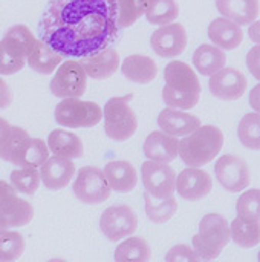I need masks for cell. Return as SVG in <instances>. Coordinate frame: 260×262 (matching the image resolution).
<instances>
[{
	"label": "cell",
	"instance_id": "6da1fadb",
	"mask_svg": "<svg viewBox=\"0 0 260 262\" xmlns=\"http://www.w3.org/2000/svg\"><path fill=\"white\" fill-rule=\"evenodd\" d=\"M116 0H49L41 15L40 40L61 55L81 58L120 37Z\"/></svg>",
	"mask_w": 260,
	"mask_h": 262
},
{
	"label": "cell",
	"instance_id": "7a4b0ae2",
	"mask_svg": "<svg viewBox=\"0 0 260 262\" xmlns=\"http://www.w3.org/2000/svg\"><path fill=\"white\" fill-rule=\"evenodd\" d=\"M164 80L162 100L167 107L188 111L199 103L202 88L196 72L185 61H170L164 69Z\"/></svg>",
	"mask_w": 260,
	"mask_h": 262
},
{
	"label": "cell",
	"instance_id": "3957f363",
	"mask_svg": "<svg viewBox=\"0 0 260 262\" xmlns=\"http://www.w3.org/2000/svg\"><path fill=\"white\" fill-rule=\"evenodd\" d=\"M222 146V130L211 124H201L179 141L178 155L188 167H202L216 158Z\"/></svg>",
	"mask_w": 260,
	"mask_h": 262
},
{
	"label": "cell",
	"instance_id": "277c9868",
	"mask_svg": "<svg viewBox=\"0 0 260 262\" xmlns=\"http://www.w3.org/2000/svg\"><path fill=\"white\" fill-rule=\"evenodd\" d=\"M231 241L230 224L219 213H208L199 223V233L193 236V250L199 261H213Z\"/></svg>",
	"mask_w": 260,
	"mask_h": 262
},
{
	"label": "cell",
	"instance_id": "5b68a950",
	"mask_svg": "<svg viewBox=\"0 0 260 262\" xmlns=\"http://www.w3.org/2000/svg\"><path fill=\"white\" fill-rule=\"evenodd\" d=\"M35 37L26 25L11 26L0 40V75L20 72L34 46Z\"/></svg>",
	"mask_w": 260,
	"mask_h": 262
},
{
	"label": "cell",
	"instance_id": "8992f818",
	"mask_svg": "<svg viewBox=\"0 0 260 262\" xmlns=\"http://www.w3.org/2000/svg\"><path fill=\"white\" fill-rule=\"evenodd\" d=\"M133 94H127L123 97H112L104 109V130L110 140L115 141H126L135 135L138 129V118L135 111L130 107V101Z\"/></svg>",
	"mask_w": 260,
	"mask_h": 262
},
{
	"label": "cell",
	"instance_id": "52a82bcc",
	"mask_svg": "<svg viewBox=\"0 0 260 262\" xmlns=\"http://www.w3.org/2000/svg\"><path fill=\"white\" fill-rule=\"evenodd\" d=\"M54 117L57 124L61 127H93L103 120V109L93 101L81 100L80 97H70L61 98V101L55 106Z\"/></svg>",
	"mask_w": 260,
	"mask_h": 262
},
{
	"label": "cell",
	"instance_id": "ba28073f",
	"mask_svg": "<svg viewBox=\"0 0 260 262\" xmlns=\"http://www.w3.org/2000/svg\"><path fill=\"white\" fill-rule=\"evenodd\" d=\"M72 190L78 201L89 206H97L104 203L106 200H109L112 193V189L104 177L103 169L97 166L81 167L75 177Z\"/></svg>",
	"mask_w": 260,
	"mask_h": 262
},
{
	"label": "cell",
	"instance_id": "9c48e42d",
	"mask_svg": "<svg viewBox=\"0 0 260 262\" xmlns=\"http://www.w3.org/2000/svg\"><path fill=\"white\" fill-rule=\"evenodd\" d=\"M49 83V91L57 98L83 97L87 88V75L77 60H66L58 64Z\"/></svg>",
	"mask_w": 260,
	"mask_h": 262
},
{
	"label": "cell",
	"instance_id": "30bf717a",
	"mask_svg": "<svg viewBox=\"0 0 260 262\" xmlns=\"http://www.w3.org/2000/svg\"><path fill=\"white\" fill-rule=\"evenodd\" d=\"M100 229L109 241L118 243L136 232L138 216L130 206L115 204L101 213Z\"/></svg>",
	"mask_w": 260,
	"mask_h": 262
},
{
	"label": "cell",
	"instance_id": "8fae6325",
	"mask_svg": "<svg viewBox=\"0 0 260 262\" xmlns=\"http://www.w3.org/2000/svg\"><path fill=\"white\" fill-rule=\"evenodd\" d=\"M215 175L219 184L231 193L245 190L251 183V172L245 158L234 154L222 155L216 161Z\"/></svg>",
	"mask_w": 260,
	"mask_h": 262
},
{
	"label": "cell",
	"instance_id": "7c38bea8",
	"mask_svg": "<svg viewBox=\"0 0 260 262\" xmlns=\"http://www.w3.org/2000/svg\"><path fill=\"white\" fill-rule=\"evenodd\" d=\"M141 180L146 192L153 198H169L175 192V170L166 164L147 160L141 164Z\"/></svg>",
	"mask_w": 260,
	"mask_h": 262
},
{
	"label": "cell",
	"instance_id": "4fadbf2b",
	"mask_svg": "<svg viewBox=\"0 0 260 262\" xmlns=\"http://www.w3.org/2000/svg\"><path fill=\"white\" fill-rule=\"evenodd\" d=\"M0 215L6 220L9 227L28 226L34 218L32 204L21 200L11 183L3 180H0Z\"/></svg>",
	"mask_w": 260,
	"mask_h": 262
},
{
	"label": "cell",
	"instance_id": "5bb4252c",
	"mask_svg": "<svg viewBox=\"0 0 260 262\" xmlns=\"http://www.w3.org/2000/svg\"><path fill=\"white\" fill-rule=\"evenodd\" d=\"M188 35L181 23H167L155 29L150 35V46L162 58H173L181 55L187 48Z\"/></svg>",
	"mask_w": 260,
	"mask_h": 262
},
{
	"label": "cell",
	"instance_id": "9a60e30c",
	"mask_svg": "<svg viewBox=\"0 0 260 262\" xmlns=\"http://www.w3.org/2000/svg\"><path fill=\"white\" fill-rule=\"evenodd\" d=\"M210 91L211 94L224 101L239 100L248 86L247 77L236 68H222L210 75Z\"/></svg>",
	"mask_w": 260,
	"mask_h": 262
},
{
	"label": "cell",
	"instance_id": "2e32d148",
	"mask_svg": "<svg viewBox=\"0 0 260 262\" xmlns=\"http://www.w3.org/2000/svg\"><path fill=\"white\" fill-rule=\"evenodd\" d=\"M213 189V178L199 167H187L176 177L175 190L187 201H199Z\"/></svg>",
	"mask_w": 260,
	"mask_h": 262
},
{
	"label": "cell",
	"instance_id": "e0dca14e",
	"mask_svg": "<svg viewBox=\"0 0 260 262\" xmlns=\"http://www.w3.org/2000/svg\"><path fill=\"white\" fill-rule=\"evenodd\" d=\"M40 180L48 190H61L69 186L72 177L75 175V166L72 160L52 155L38 167Z\"/></svg>",
	"mask_w": 260,
	"mask_h": 262
},
{
	"label": "cell",
	"instance_id": "ac0fdd59",
	"mask_svg": "<svg viewBox=\"0 0 260 262\" xmlns=\"http://www.w3.org/2000/svg\"><path fill=\"white\" fill-rule=\"evenodd\" d=\"M86 75L95 80H107L110 78L120 68V54L113 48H104L92 55L81 57L78 61Z\"/></svg>",
	"mask_w": 260,
	"mask_h": 262
},
{
	"label": "cell",
	"instance_id": "d6986e66",
	"mask_svg": "<svg viewBox=\"0 0 260 262\" xmlns=\"http://www.w3.org/2000/svg\"><path fill=\"white\" fill-rule=\"evenodd\" d=\"M178 149H179V140L178 137L169 135L162 130H155L147 135L143 152L144 155L158 163H172L178 157Z\"/></svg>",
	"mask_w": 260,
	"mask_h": 262
},
{
	"label": "cell",
	"instance_id": "ffe728a7",
	"mask_svg": "<svg viewBox=\"0 0 260 262\" xmlns=\"http://www.w3.org/2000/svg\"><path fill=\"white\" fill-rule=\"evenodd\" d=\"M201 120L196 115L184 112L181 109L166 107L158 115V126L162 132L173 137H185L201 126Z\"/></svg>",
	"mask_w": 260,
	"mask_h": 262
},
{
	"label": "cell",
	"instance_id": "44dd1931",
	"mask_svg": "<svg viewBox=\"0 0 260 262\" xmlns=\"http://www.w3.org/2000/svg\"><path fill=\"white\" fill-rule=\"evenodd\" d=\"M104 177L112 190L118 193H129L138 184V173L132 163L124 160L109 161L104 169Z\"/></svg>",
	"mask_w": 260,
	"mask_h": 262
},
{
	"label": "cell",
	"instance_id": "7402d4cb",
	"mask_svg": "<svg viewBox=\"0 0 260 262\" xmlns=\"http://www.w3.org/2000/svg\"><path fill=\"white\" fill-rule=\"evenodd\" d=\"M208 38L222 51H233L241 46L244 40V31L238 23L225 17H218L208 26Z\"/></svg>",
	"mask_w": 260,
	"mask_h": 262
},
{
	"label": "cell",
	"instance_id": "603a6c76",
	"mask_svg": "<svg viewBox=\"0 0 260 262\" xmlns=\"http://www.w3.org/2000/svg\"><path fill=\"white\" fill-rule=\"evenodd\" d=\"M123 75L138 84H147L153 81L158 75V64L147 55L133 54L120 63Z\"/></svg>",
	"mask_w": 260,
	"mask_h": 262
},
{
	"label": "cell",
	"instance_id": "cb8c5ba5",
	"mask_svg": "<svg viewBox=\"0 0 260 262\" xmlns=\"http://www.w3.org/2000/svg\"><path fill=\"white\" fill-rule=\"evenodd\" d=\"M219 14L239 26L251 25L259 17V0H216Z\"/></svg>",
	"mask_w": 260,
	"mask_h": 262
},
{
	"label": "cell",
	"instance_id": "d4e9b609",
	"mask_svg": "<svg viewBox=\"0 0 260 262\" xmlns=\"http://www.w3.org/2000/svg\"><path fill=\"white\" fill-rule=\"evenodd\" d=\"M49 154L64 157L69 160L81 158L84 155V146L78 135L64 129H55L48 137Z\"/></svg>",
	"mask_w": 260,
	"mask_h": 262
},
{
	"label": "cell",
	"instance_id": "484cf974",
	"mask_svg": "<svg viewBox=\"0 0 260 262\" xmlns=\"http://www.w3.org/2000/svg\"><path fill=\"white\" fill-rule=\"evenodd\" d=\"M63 61V55L58 54L57 51H54L49 45H46L43 40H37L34 41V46L31 49V52L26 57V63L28 66L43 75H49L52 74L58 64Z\"/></svg>",
	"mask_w": 260,
	"mask_h": 262
},
{
	"label": "cell",
	"instance_id": "4316f807",
	"mask_svg": "<svg viewBox=\"0 0 260 262\" xmlns=\"http://www.w3.org/2000/svg\"><path fill=\"white\" fill-rule=\"evenodd\" d=\"M225 64H227V54L215 45L204 43L198 46L196 51L193 52V66L202 75L210 77L216 71L222 69Z\"/></svg>",
	"mask_w": 260,
	"mask_h": 262
},
{
	"label": "cell",
	"instance_id": "83f0119b",
	"mask_svg": "<svg viewBox=\"0 0 260 262\" xmlns=\"http://www.w3.org/2000/svg\"><path fill=\"white\" fill-rule=\"evenodd\" d=\"M230 236L239 247L253 249L260 243V221L234 218L230 224Z\"/></svg>",
	"mask_w": 260,
	"mask_h": 262
},
{
	"label": "cell",
	"instance_id": "f1b7e54d",
	"mask_svg": "<svg viewBox=\"0 0 260 262\" xmlns=\"http://www.w3.org/2000/svg\"><path fill=\"white\" fill-rule=\"evenodd\" d=\"M49 157L48 144L40 138H29L20 152L15 155L11 164L17 167H35L38 169Z\"/></svg>",
	"mask_w": 260,
	"mask_h": 262
},
{
	"label": "cell",
	"instance_id": "f546056e",
	"mask_svg": "<svg viewBox=\"0 0 260 262\" xmlns=\"http://www.w3.org/2000/svg\"><path fill=\"white\" fill-rule=\"evenodd\" d=\"M144 201L146 215L155 224H164L170 221L178 210V201L173 195L169 198H153L147 192H144Z\"/></svg>",
	"mask_w": 260,
	"mask_h": 262
},
{
	"label": "cell",
	"instance_id": "4dcf8cb0",
	"mask_svg": "<svg viewBox=\"0 0 260 262\" xmlns=\"http://www.w3.org/2000/svg\"><path fill=\"white\" fill-rule=\"evenodd\" d=\"M115 259L118 262H147L150 259V246L144 238L130 235L115 249Z\"/></svg>",
	"mask_w": 260,
	"mask_h": 262
},
{
	"label": "cell",
	"instance_id": "1f68e13d",
	"mask_svg": "<svg viewBox=\"0 0 260 262\" xmlns=\"http://www.w3.org/2000/svg\"><path fill=\"white\" fill-rule=\"evenodd\" d=\"M144 15L149 23L162 26L178 18L179 6L176 0H149Z\"/></svg>",
	"mask_w": 260,
	"mask_h": 262
},
{
	"label": "cell",
	"instance_id": "d6a6232c",
	"mask_svg": "<svg viewBox=\"0 0 260 262\" xmlns=\"http://www.w3.org/2000/svg\"><path fill=\"white\" fill-rule=\"evenodd\" d=\"M29 138L31 137L25 129L18 126H9L0 138V158L8 163H12L15 155L20 152V149Z\"/></svg>",
	"mask_w": 260,
	"mask_h": 262
},
{
	"label": "cell",
	"instance_id": "836d02e7",
	"mask_svg": "<svg viewBox=\"0 0 260 262\" xmlns=\"http://www.w3.org/2000/svg\"><path fill=\"white\" fill-rule=\"evenodd\" d=\"M238 137L247 149L259 150L260 149V115L259 112L245 114L241 118L238 127Z\"/></svg>",
	"mask_w": 260,
	"mask_h": 262
},
{
	"label": "cell",
	"instance_id": "e575fe53",
	"mask_svg": "<svg viewBox=\"0 0 260 262\" xmlns=\"http://www.w3.org/2000/svg\"><path fill=\"white\" fill-rule=\"evenodd\" d=\"M11 186L23 195H34L41 183L40 172L35 167H18L11 172Z\"/></svg>",
	"mask_w": 260,
	"mask_h": 262
},
{
	"label": "cell",
	"instance_id": "d590c367",
	"mask_svg": "<svg viewBox=\"0 0 260 262\" xmlns=\"http://www.w3.org/2000/svg\"><path fill=\"white\" fill-rule=\"evenodd\" d=\"M149 0H116L118 8V17L116 25L120 29L132 26L135 21H138L146 11Z\"/></svg>",
	"mask_w": 260,
	"mask_h": 262
},
{
	"label": "cell",
	"instance_id": "8d00e7d4",
	"mask_svg": "<svg viewBox=\"0 0 260 262\" xmlns=\"http://www.w3.org/2000/svg\"><path fill=\"white\" fill-rule=\"evenodd\" d=\"M25 238L18 232H3L0 235V262L17 261L25 252Z\"/></svg>",
	"mask_w": 260,
	"mask_h": 262
},
{
	"label": "cell",
	"instance_id": "74e56055",
	"mask_svg": "<svg viewBox=\"0 0 260 262\" xmlns=\"http://www.w3.org/2000/svg\"><path fill=\"white\" fill-rule=\"evenodd\" d=\"M236 212L238 216L244 220H256L260 218V190L259 189H250L241 195V198L236 203Z\"/></svg>",
	"mask_w": 260,
	"mask_h": 262
},
{
	"label": "cell",
	"instance_id": "f35d334b",
	"mask_svg": "<svg viewBox=\"0 0 260 262\" xmlns=\"http://www.w3.org/2000/svg\"><path fill=\"white\" fill-rule=\"evenodd\" d=\"M166 261L169 262H178V261H187V262H196L199 261L195 250L187 246V244H176L173 246L167 255H166Z\"/></svg>",
	"mask_w": 260,
	"mask_h": 262
},
{
	"label": "cell",
	"instance_id": "ab89813d",
	"mask_svg": "<svg viewBox=\"0 0 260 262\" xmlns=\"http://www.w3.org/2000/svg\"><path fill=\"white\" fill-rule=\"evenodd\" d=\"M12 98H14V95H12L9 84L3 78H0V111L9 107L12 103Z\"/></svg>",
	"mask_w": 260,
	"mask_h": 262
},
{
	"label": "cell",
	"instance_id": "60d3db41",
	"mask_svg": "<svg viewBox=\"0 0 260 262\" xmlns=\"http://www.w3.org/2000/svg\"><path fill=\"white\" fill-rule=\"evenodd\" d=\"M9 126H11V124H9L5 118H0V138H2V135L6 132V129H8Z\"/></svg>",
	"mask_w": 260,
	"mask_h": 262
},
{
	"label": "cell",
	"instance_id": "b9f144b4",
	"mask_svg": "<svg viewBox=\"0 0 260 262\" xmlns=\"http://www.w3.org/2000/svg\"><path fill=\"white\" fill-rule=\"evenodd\" d=\"M257 91H259V86H256L253 92H254V94H257ZM250 101H251L250 104H251L256 111H259V101H257V98H251V97H250Z\"/></svg>",
	"mask_w": 260,
	"mask_h": 262
},
{
	"label": "cell",
	"instance_id": "7bdbcfd3",
	"mask_svg": "<svg viewBox=\"0 0 260 262\" xmlns=\"http://www.w3.org/2000/svg\"><path fill=\"white\" fill-rule=\"evenodd\" d=\"M9 229V226H8V223H6V220L0 215V235L3 233V232H6Z\"/></svg>",
	"mask_w": 260,
	"mask_h": 262
}]
</instances>
